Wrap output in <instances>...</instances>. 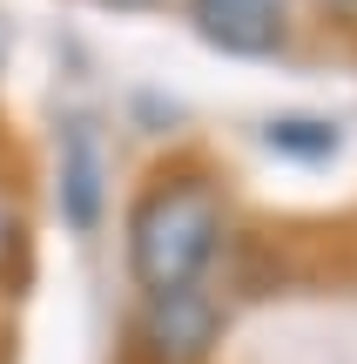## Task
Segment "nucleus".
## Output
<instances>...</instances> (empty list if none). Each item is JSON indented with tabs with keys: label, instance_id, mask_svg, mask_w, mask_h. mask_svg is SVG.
<instances>
[{
	"label": "nucleus",
	"instance_id": "nucleus-1",
	"mask_svg": "<svg viewBox=\"0 0 357 364\" xmlns=\"http://www.w3.org/2000/svg\"><path fill=\"white\" fill-rule=\"evenodd\" d=\"M128 277L142 297H169L209 277L223 250V189L202 169H162L128 203Z\"/></svg>",
	"mask_w": 357,
	"mask_h": 364
},
{
	"label": "nucleus",
	"instance_id": "nucleus-2",
	"mask_svg": "<svg viewBox=\"0 0 357 364\" xmlns=\"http://www.w3.org/2000/svg\"><path fill=\"white\" fill-rule=\"evenodd\" d=\"M216 338H223V304L202 284L169 290V297H142L135 331H128L142 364H209Z\"/></svg>",
	"mask_w": 357,
	"mask_h": 364
},
{
	"label": "nucleus",
	"instance_id": "nucleus-3",
	"mask_svg": "<svg viewBox=\"0 0 357 364\" xmlns=\"http://www.w3.org/2000/svg\"><path fill=\"white\" fill-rule=\"evenodd\" d=\"M61 216L75 230L101 223V149H94L88 122H67V135H61Z\"/></svg>",
	"mask_w": 357,
	"mask_h": 364
},
{
	"label": "nucleus",
	"instance_id": "nucleus-4",
	"mask_svg": "<svg viewBox=\"0 0 357 364\" xmlns=\"http://www.w3.org/2000/svg\"><path fill=\"white\" fill-rule=\"evenodd\" d=\"M270 149H283V156H337V122H310V115H283L263 129Z\"/></svg>",
	"mask_w": 357,
	"mask_h": 364
},
{
	"label": "nucleus",
	"instance_id": "nucleus-5",
	"mask_svg": "<svg viewBox=\"0 0 357 364\" xmlns=\"http://www.w3.org/2000/svg\"><path fill=\"white\" fill-rule=\"evenodd\" d=\"M21 270H27V223H21V209L0 196V284H13Z\"/></svg>",
	"mask_w": 357,
	"mask_h": 364
},
{
	"label": "nucleus",
	"instance_id": "nucleus-6",
	"mask_svg": "<svg viewBox=\"0 0 357 364\" xmlns=\"http://www.w3.org/2000/svg\"><path fill=\"white\" fill-rule=\"evenodd\" d=\"M202 7H256V14H290V0H202Z\"/></svg>",
	"mask_w": 357,
	"mask_h": 364
},
{
	"label": "nucleus",
	"instance_id": "nucleus-7",
	"mask_svg": "<svg viewBox=\"0 0 357 364\" xmlns=\"http://www.w3.org/2000/svg\"><path fill=\"white\" fill-rule=\"evenodd\" d=\"M0 61H7V21H0Z\"/></svg>",
	"mask_w": 357,
	"mask_h": 364
},
{
	"label": "nucleus",
	"instance_id": "nucleus-8",
	"mask_svg": "<svg viewBox=\"0 0 357 364\" xmlns=\"http://www.w3.org/2000/svg\"><path fill=\"white\" fill-rule=\"evenodd\" d=\"M108 7H148V0H108Z\"/></svg>",
	"mask_w": 357,
	"mask_h": 364
},
{
	"label": "nucleus",
	"instance_id": "nucleus-9",
	"mask_svg": "<svg viewBox=\"0 0 357 364\" xmlns=\"http://www.w3.org/2000/svg\"><path fill=\"white\" fill-rule=\"evenodd\" d=\"M337 7H351V14H357V0H337Z\"/></svg>",
	"mask_w": 357,
	"mask_h": 364
}]
</instances>
